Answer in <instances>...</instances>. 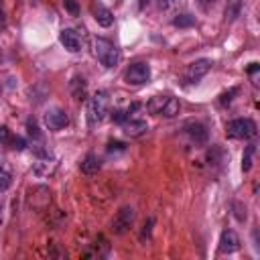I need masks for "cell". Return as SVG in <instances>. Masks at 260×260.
I'll return each instance as SVG.
<instances>
[{
	"instance_id": "cell-2",
	"label": "cell",
	"mask_w": 260,
	"mask_h": 260,
	"mask_svg": "<svg viewBox=\"0 0 260 260\" xmlns=\"http://www.w3.org/2000/svg\"><path fill=\"white\" fill-rule=\"evenodd\" d=\"M108 104H110V100H108L106 92H98L90 98V102H88V124L90 126H96L106 118Z\"/></svg>"
},
{
	"instance_id": "cell-19",
	"label": "cell",
	"mask_w": 260,
	"mask_h": 260,
	"mask_svg": "<svg viewBox=\"0 0 260 260\" xmlns=\"http://www.w3.org/2000/svg\"><path fill=\"white\" fill-rule=\"evenodd\" d=\"M130 118V110H114V114H112V120L116 124H122Z\"/></svg>"
},
{
	"instance_id": "cell-10",
	"label": "cell",
	"mask_w": 260,
	"mask_h": 260,
	"mask_svg": "<svg viewBox=\"0 0 260 260\" xmlns=\"http://www.w3.org/2000/svg\"><path fill=\"white\" fill-rule=\"evenodd\" d=\"M240 248V238L234 230H224L219 236V252H224V254H232Z\"/></svg>"
},
{
	"instance_id": "cell-20",
	"label": "cell",
	"mask_w": 260,
	"mask_h": 260,
	"mask_svg": "<svg viewBox=\"0 0 260 260\" xmlns=\"http://www.w3.org/2000/svg\"><path fill=\"white\" fill-rule=\"evenodd\" d=\"M11 187V175L5 173V171H0V193L7 191Z\"/></svg>"
},
{
	"instance_id": "cell-21",
	"label": "cell",
	"mask_w": 260,
	"mask_h": 260,
	"mask_svg": "<svg viewBox=\"0 0 260 260\" xmlns=\"http://www.w3.org/2000/svg\"><path fill=\"white\" fill-rule=\"evenodd\" d=\"M153 224H155L153 219H146V221H144V228H142V232H140V240H146V238H151V230H153Z\"/></svg>"
},
{
	"instance_id": "cell-7",
	"label": "cell",
	"mask_w": 260,
	"mask_h": 260,
	"mask_svg": "<svg viewBox=\"0 0 260 260\" xmlns=\"http://www.w3.org/2000/svg\"><path fill=\"white\" fill-rule=\"evenodd\" d=\"M67 124H69V116H67L65 110H61V108H53V110H49V112L45 114V126L49 130H53V132H59Z\"/></svg>"
},
{
	"instance_id": "cell-17",
	"label": "cell",
	"mask_w": 260,
	"mask_h": 260,
	"mask_svg": "<svg viewBox=\"0 0 260 260\" xmlns=\"http://www.w3.org/2000/svg\"><path fill=\"white\" fill-rule=\"evenodd\" d=\"M71 92H73V96H76V100H84V96H86V82L82 78H73Z\"/></svg>"
},
{
	"instance_id": "cell-15",
	"label": "cell",
	"mask_w": 260,
	"mask_h": 260,
	"mask_svg": "<svg viewBox=\"0 0 260 260\" xmlns=\"http://www.w3.org/2000/svg\"><path fill=\"white\" fill-rule=\"evenodd\" d=\"M254 153H256V144H248L244 148V155H242V171L248 173L252 169V163H254Z\"/></svg>"
},
{
	"instance_id": "cell-27",
	"label": "cell",
	"mask_w": 260,
	"mask_h": 260,
	"mask_svg": "<svg viewBox=\"0 0 260 260\" xmlns=\"http://www.w3.org/2000/svg\"><path fill=\"white\" fill-rule=\"evenodd\" d=\"M234 207H236V219H238V221H244V219H246V207H242L240 203H234Z\"/></svg>"
},
{
	"instance_id": "cell-4",
	"label": "cell",
	"mask_w": 260,
	"mask_h": 260,
	"mask_svg": "<svg viewBox=\"0 0 260 260\" xmlns=\"http://www.w3.org/2000/svg\"><path fill=\"white\" fill-rule=\"evenodd\" d=\"M124 80L130 86H144L151 80V65L148 63H132L124 73Z\"/></svg>"
},
{
	"instance_id": "cell-11",
	"label": "cell",
	"mask_w": 260,
	"mask_h": 260,
	"mask_svg": "<svg viewBox=\"0 0 260 260\" xmlns=\"http://www.w3.org/2000/svg\"><path fill=\"white\" fill-rule=\"evenodd\" d=\"M120 126H122V130H124V134L130 136V138L142 136V134L148 130V124H146L144 120H140V118H132V116H130L126 122H122Z\"/></svg>"
},
{
	"instance_id": "cell-13",
	"label": "cell",
	"mask_w": 260,
	"mask_h": 260,
	"mask_svg": "<svg viewBox=\"0 0 260 260\" xmlns=\"http://www.w3.org/2000/svg\"><path fill=\"white\" fill-rule=\"evenodd\" d=\"M179 112H181V104H179V100H177V98H173V96H167V100H165V104H163V108H161L159 116H165V118H175Z\"/></svg>"
},
{
	"instance_id": "cell-23",
	"label": "cell",
	"mask_w": 260,
	"mask_h": 260,
	"mask_svg": "<svg viewBox=\"0 0 260 260\" xmlns=\"http://www.w3.org/2000/svg\"><path fill=\"white\" fill-rule=\"evenodd\" d=\"M63 7H65V11H69L71 15H78V13H80V5L76 3V0H65Z\"/></svg>"
},
{
	"instance_id": "cell-16",
	"label": "cell",
	"mask_w": 260,
	"mask_h": 260,
	"mask_svg": "<svg viewBox=\"0 0 260 260\" xmlns=\"http://www.w3.org/2000/svg\"><path fill=\"white\" fill-rule=\"evenodd\" d=\"M173 25L175 27H179V29H189V27H193L195 25V17L193 15H177L175 19H173Z\"/></svg>"
},
{
	"instance_id": "cell-3",
	"label": "cell",
	"mask_w": 260,
	"mask_h": 260,
	"mask_svg": "<svg viewBox=\"0 0 260 260\" xmlns=\"http://www.w3.org/2000/svg\"><path fill=\"white\" fill-rule=\"evenodd\" d=\"M256 122L250 120V118H236L232 122H228L226 126V134L230 138H236V140H246V138H254L256 136Z\"/></svg>"
},
{
	"instance_id": "cell-29",
	"label": "cell",
	"mask_w": 260,
	"mask_h": 260,
	"mask_svg": "<svg viewBox=\"0 0 260 260\" xmlns=\"http://www.w3.org/2000/svg\"><path fill=\"white\" fill-rule=\"evenodd\" d=\"M27 126H29V134H31V136H35V138H41L39 128H37V124H35V122H29Z\"/></svg>"
},
{
	"instance_id": "cell-14",
	"label": "cell",
	"mask_w": 260,
	"mask_h": 260,
	"mask_svg": "<svg viewBox=\"0 0 260 260\" xmlns=\"http://www.w3.org/2000/svg\"><path fill=\"white\" fill-rule=\"evenodd\" d=\"M80 169H82V173H86V175H96V173L102 169V161H100L98 155H88V157L82 161Z\"/></svg>"
},
{
	"instance_id": "cell-32",
	"label": "cell",
	"mask_w": 260,
	"mask_h": 260,
	"mask_svg": "<svg viewBox=\"0 0 260 260\" xmlns=\"http://www.w3.org/2000/svg\"><path fill=\"white\" fill-rule=\"evenodd\" d=\"M0 211H3V207H0ZM0 221H3V217H0Z\"/></svg>"
},
{
	"instance_id": "cell-24",
	"label": "cell",
	"mask_w": 260,
	"mask_h": 260,
	"mask_svg": "<svg viewBox=\"0 0 260 260\" xmlns=\"http://www.w3.org/2000/svg\"><path fill=\"white\" fill-rule=\"evenodd\" d=\"M0 142H3V144H11V130L7 126H0Z\"/></svg>"
},
{
	"instance_id": "cell-18",
	"label": "cell",
	"mask_w": 260,
	"mask_h": 260,
	"mask_svg": "<svg viewBox=\"0 0 260 260\" xmlns=\"http://www.w3.org/2000/svg\"><path fill=\"white\" fill-rule=\"evenodd\" d=\"M240 9H242V3L240 0H234V3H230L228 5V9H226V21H236L238 19V15H240Z\"/></svg>"
},
{
	"instance_id": "cell-28",
	"label": "cell",
	"mask_w": 260,
	"mask_h": 260,
	"mask_svg": "<svg viewBox=\"0 0 260 260\" xmlns=\"http://www.w3.org/2000/svg\"><path fill=\"white\" fill-rule=\"evenodd\" d=\"M175 3H177V0H159V9L161 11H169V9L175 7Z\"/></svg>"
},
{
	"instance_id": "cell-6",
	"label": "cell",
	"mask_w": 260,
	"mask_h": 260,
	"mask_svg": "<svg viewBox=\"0 0 260 260\" xmlns=\"http://www.w3.org/2000/svg\"><path fill=\"white\" fill-rule=\"evenodd\" d=\"M134 219H136V211H134V207H130V205L122 207V209L116 213V217L112 219V232L118 234V236L126 234V232L132 228Z\"/></svg>"
},
{
	"instance_id": "cell-30",
	"label": "cell",
	"mask_w": 260,
	"mask_h": 260,
	"mask_svg": "<svg viewBox=\"0 0 260 260\" xmlns=\"http://www.w3.org/2000/svg\"><path fill=\"white\" fill-rule=\"evenodd\" d=\"M108 151H110V153H114V151H124V144H122V142H110V144H108Z\"/></svg>"
},
{
	"instance_id": "cell-25",
	"label": "cell",
	"mask_w": 260,
	"mask_h": 260,
	"mask_svg": "<svg viewBox=\"0 0 260 260\" xmlns=\"http://www.w3.org/2000/svg\"><path fill=\"white\" fill-rule=\"evenodd\" d=\"M215 3H217V0H197V5H199V9L201 11H211L213 7H215Z\"/></svg>"
},
{
	"instance_id": "cell-12",
	"label": "cell",
	"mask_w": 260,
	"mask_h": 260,
	"mask_svg": "<svg viewBox=\"0 0 260 260\" xmlns=\"http://www.w3.org/2000/svg\"><path fill=\"white\" fill-rule=\"evenodd\" d=\"M94 19H96V23H98L100 27H104V29H108V27L114 25V15H112V11H110L108 7H104L102 3H96V5H94Z\"/></svg>"
},
{
	"instance_id": "cell-8",
	"label": "cell",
	"mask_w": 260,
	"mask_h": 260,
	"mask_svg": "<svg viewBox=\"0 0 260 260\" xmlns=\"http://www.w3.org/2000/svg\"><path fill=\"white\" fill-rule=\"evenodd\" d=\"M183 130H185L187 138H189L195 146L205 144V142H207V138H209V132H207V128H205L201 122H187V124L183 126Z\"/></svg>"
},
{
	"instance_id": "cell-31",
	"label": "cell",
	"mask_w": 260,
	"mask_h": 260,
	"mask_svg": "<svg viewBox=\"0 0 260 260\" xmlns=\"http://www.w3.org/2000/svg\"><path fill=\"white\" fill-rule=\"evenodd\" d=\"M148 3H151V0H140V9H144Z\"/></svg>"
},
{
	"instance_id": "cell-22",
	"label": "cell",
	"mask_w": 260,
	"mask_h": 260,
	"mask_svg": "<svg viewBox=\"0 0 260 260\" xmlns=\"http://www.w3.org/2000/svg\"><path fill=\"white\" fill-rule=\"evenodd\" d=\"M236 94H238V88H232L230 92H226V94H221V98H219V104H221V106H226V104H230V102L234 100L232 96H236Z\"/></svg>"
},
{
	"instance_id": "cell-9",
	"label": "cell",
	"mask_w": 260,
	"mask_h": 260,
	"mask_svg": "<svg viewBox=\"0 0 260 260\" xmlns=\"http://www.w3.org/2000/svg\"><path fill=\"white\" fill-rule=\"evenodd\" d=\"M59 41L69 53H80L82 51V37L73 29H63L61 35H59Z\"/></svg>"
},
{
	"instance_id": "cell-26",
	"label": "cell",
	"mask_w": 260,
	"mask_h": 260,
	"mask_svg": "<svg viewBox=\"0 0 260 260\" xmlns=\"http://www.w3.org/2000/svg\"><path fill=\"white\" fill-rule=\"evenodd\" d=\"M11 144H13V148H17V151H23V148L27 146L25 138H21V136H17V138H11Z\"/></svg>"
},
{
	"instance_id": "cell-5",
	"label": "cell",
	"mask_w": 260,
	"mask_h": 260,
	"mask_svg": "<svg viewBox=\"0 0 260 260\" xmlns=\"http://www.w3.org/2000/svg\"><path fill=\"white\" fill-rule=\"evenodd\" d=\"M211 65H213L211 59H197V61L189 63L187 69H185V73H183L185 84H197L203 76H207V71L211 69Z\"/></svg>"
},
{
	"instance_id": "cell-1",
	"label": "cell",
	"mask_w": 260,
	"mask_h": 260,
	"mask_svg": "<svg viewBox=\"0 0 260 260\" xmlns=\"http://www.w3.org/2000/svg\"><path fill=\"white\" fill-rule=\"evenodd\" d=\"M94 55L96 59L106 67V69H112L120 63L122 55H120V49L112 43L104 39V37H98V39H94Z\"/></svg>"
}]
</instances>
